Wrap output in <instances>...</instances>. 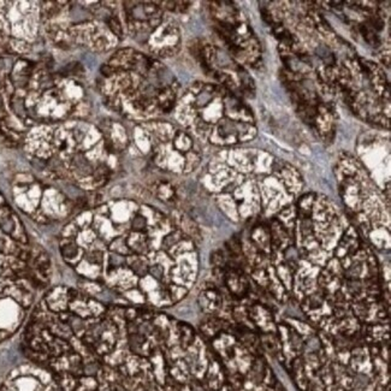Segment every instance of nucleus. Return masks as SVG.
<instances>
[{
  "label": "nucleus",
  "mask_w": 391,
  "mask_h": 391,
  "mask_svg": "<svg viewBox=\"0 0 391 391\" xmlns=\"http://www.w3.org/2000/svg\"><path fill=\"white\" fill-rule=\"evenodd\" d=\"M98 89L109 109L139 123L170 114L180 98V84L167 66L132 47L102 64Z\"/></svg>",
  "instance_id": "3"
},
{
  "label": "nucleus",
  "mask_w": 391,
  "mask_h": 391,
  "mask_svg": "<svg viewBox=\"0 0 391 391\" xmlns=\"http://www.w3.org/2000/svg\"><path fill=\"white\" fill-rule=\"evenodd\" d=\"M51 273L49 254L31 245L22 220L0 193V343L29 319Z\"/></svg>",
  "instance_id": "2"
},
{
  "label": "nucleus",
  "mask_w": 391,
  "mask_h": 391,
  "mask_svg": "<svg viewBox=\"0 0 391 391\" xmlns=\"http://www.w3.org/2000/svg\"><path fill=\"white\" fill-rule=\"evenodd\" d=\"M24 148L52 181H68L86 192L105 187L118 167L119 154L101 128L87 119L36 125L24 137Z\"/></svg>",
  "instance_id": "1"
},
{
  "label": "nucleus",
  "mask_w": 391,
  "mask_h": 391,
  "mask_svg": "<svg viewBox=\"0 0 391 391\" xmlns=\"http://www.w3.org/2000/svg\"><path fill=\"white\" fill-rule=\"evenodd\" d=\"M122 5L128 34L141 44H145L165 20L159 1H123Z\"/></svg>",
  "instance_id": "7"
},
{
  "label": "nucleus",
  "mask_w": 391,
  "mask_h": 391,
  "mask_svg": "<svg viewBox=\"0 0 391 391\" xmlns=\"http://www.w3.org/2000/svg\"><path fill=\"white\" fill-rule=\"evenodd\" d=\"M145 45L152 57L176 56L182 45L180 26L171 20H164V22L146 40Z\"/></svg>",
  "instance_id": "9"
},
{
  "label": "nucleus",
  "mask_w": 391,
  "mask_h": 391,
  "mask_svg": "<svg viewBox=\"0 0 391 391\" xmlns=\"http://www.w3.org/2000/svg\"><path fill=\"white\" fill-rule=\"evenodd\" d=\"M175 110L178 122L198 141L225 147L256 137L250 106L218 84L194 82L178 98Z\"/></svg>",
  "instance_id": "4"
},
{
  "label": "nucleus",
  "mask_w": 391,
  "mask_h": 391,
  "mask_svg": "<svg viewBox=\"0 0 391 391\" xmlns=\"http://www.w3.org/2000/svg\"><path fill=\"white\" fill-rule=\"evenodd\" d=\"M336 117L337 114L334 102L321 99L313 129L318 132V135L325 144H331L334 141L336 134Z\"/></svg>",
  "instance_id": "11"
},
{
  "label": "nucleus",
  "mask_w": 391,
  "mask_h": 391,
  "mask_svg": "<svg viewBox=\"0 0 391 391\" xmlns=\"http://www.w3.org/2000/svg\"><path fill=\"white\" fill-rule=\"evenodd\" d=\"M279 177L286 185V190L291 193L300 192L302 188V178L300 176L299 172L296 171V169L291 167V165L284 164V167L279 170Z\"/></svg>",
  "instance_id": "14"
},
{
  "label": "nucleus",
  "mask_w": 391,
  "mask_h": 391,
  "mask_svg": "<svg viewBox=\"0 0 391 391\" xmlns=\"http://www.w3.org/2000/svg\"><path fill=\"white\" fill-rule=\"evenodd\" d=\"M0 391H63L49 369L39 365L20 366L6 377Z\"/></svg>",
  "instance_id": "8"
},
{
  "label": "nucleus",
  "mask_w": 391,
  "mask_h": 391,
  "mask_svg": "<svg viewBox=\"0 0 391 391\" xmlns=\"http://www.w3.org/2000/svg\"><path fill=\"white\" fill-rule=\"evenodd\" d=\"M358 31L369 46L378 49L381 46V38H379L378 31H376L367 21L364 20L362 22L358 23Z\"/></svg>",
  "instance_id": "16"
},
{
  "label": "nucleus",
  "mask_w": 391,
  "mask_h": 391,
  "mask_svg": "<svg viewBox=\"0 0 391 391\" xmlns=\"http://www.w3.org/2000/svg\"><path fill=\"white\" fill-rule=\"evenodd\" d=\"M153 163L164 171L187 175L198 169L202 153L198 140L185 129L165 121L139 123Z\"/></svg>",
  "instance_id": "5"
},
{
  "label": "nucleus",
  "mask_w": 391,
  "mask_h": 391,
  "mask_svg": "<svg viewBox=\"0 0 391 391\" xmlns=\"http://www.w3.org/2000/svg\"><path fill=\"white\" fill-rule=\"evenodd\" d=\"M251 245L261 254H271L273 245L268 225H255L254 228L252 229Z\"/></svg>",
  "instance_id": "12"
},
{
  "label": "nucleus",
  "mask_w": 391,
  "mask_h": 391,
  "mask_svg": "<svg viewBox=\"0 0 391 391\" xmlns=\"http://www.w3.org/2000/svg\"><path fill=\"white\" fill-rule=\"evenodd\" d=\"M200 303L205 312L212 314L220 311L223 305V296L215 284H207L200 294Z\"/></svg>",
  "instance_id": "13"
},
{
  "label": "nucleus",
  "mask_w": 391,
  "mask_h": 391,
  "mask_svg": "<svg viewBox=\"0 0 391 391\" xmlns=\"http://www.w3.org/2000/svg\"><path fill=\"white\" fill-rule=\"evenodd\" d=\"M154 194L155 197L162 200V201L167 202V204H171L176 200V190L175 187L167 182V181H162L158 182L155 187H154Z\"/></svg>",
  "instance_id": "15"
},
{
  "label": "nucleus",
  "mask_w": 391,
  "mask_h": 391,
  "mask_svg": "<svg viewBox=\"0 0 391 391\" xmlns=\"http://www.w3.org/2000/svg\"><path fill=\"white\" fill-rule=\"evenodd\" d=\"M159 5L163 8L164 11L167 10L170 13H185L190 10V1H159Z\"/></svg>",
  "instance_id": "17"
},
{
  "label": "nucleus",
  "mask_w": 391,
  "mask_h": 391,
  "mask_svg": "<svg viewBox=\"0 0 391 391\" xmlns=\"http://www.w3.org/2000/svg\"><path fill=\"white\" fill-rule=\"evenodd\" d=\"M358 66L361 74H364L366 79H369L371 92L374 93V95H377L381 100L390 102V86L387 75L381 69V66L376 63L366 61L364 58H360L358 61Z\"/></svg>",
  "instance_id": "10"
},
{
  "label": "nucleus",
  "mask_w": 391,
  "mask_h": 391,
  "mask_svg": "<svg viewBox=\"0 0 391 391\" xmlns=\"http://www.w3.org/2000/svg\"><path fill=\"white\" fill-rule=\"evenodd\" d=\"M208 4L215 31L233 61L254 68L261 63V44L238 6L233 1Z\"/></svg>",
  "instance_id": "6"
}]
</instances>
